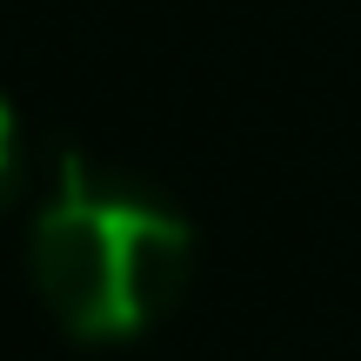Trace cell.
<instances>
[{"mask_svg": "<svg viewBox=\"0 0 361 361\" xmlns=\"http://www.w3.org/2000/svg\"><path fill=\"white\" fill-rule=\"evenodd\" d=\"M27 274L67 335L128 341L180 301L194 274V228L147 188L67 147L34 214Z\"/></svg>", "mask_w": 361, "mask_h": 361, "instance_id": "6da1fadb", "label": "cell"}, {"mask_svg": "<svg viewBox=\"0 0 361 361\" xmlns=\"http://www.w3.org/2000/svg\"><path fill=\"white\" fill-rule=\"evenodd\" d=\"M20 121H13V107H7V94H0V207L20 194Z\"/></svg>", "mask_w": 361, "mask_h": 361, "instance_id": "7a4b0ae2", "label": "cell"}]
</instances>
